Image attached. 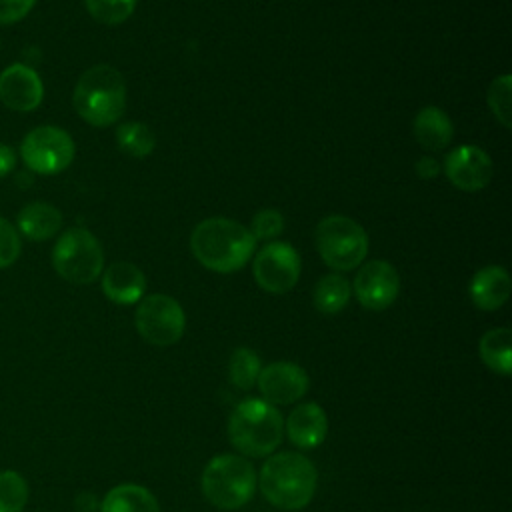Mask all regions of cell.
Listing matches in <instances>:
<instances>
[{"instance_id": "3", "label": "cell", "mask_w": 512, "mask_h": 512, "mask_svg": "<svg viewBox=\"0 0 512 512\" xmlns=\"http://www.w3.org/2000/svg\"><path fill=\"white\" fill-rule=\"evenodd\" d=\"M72 104L88 124L110 126L126 110V82L114 66L96 64L78 78Z\"/></svg>"}, {"instance_id": "5", "label": "cell", "mask_w": 512, "mask_h": 512, "mask_svg": "<svg viewBox=\"0 0 512 512\" xmlns=\"http://www.w3.org/2000/svg\"><path fill=\"white\" fill-rule=\"evenodd\" d=\"M204 498L220 510H238L256 492L254 466L236 454L214 456L202 472Z\"/></svg>"}, {"instance_id": "6", "label": "cell", "mask_w": 512, "mask_h": 512, "mask_svg": "<svg viewBox=\"0 0 512 512\" xmlns=\"http://www.w3.org/2000/svg\"><path fill=\"white\" fill-rule=\"evenodd\" d=\"M316 248L330 268L346 272L364 262L368 254V236L356 220L332 214L316 226Z\"/></svg>"}, {"instance_id": "14", "label": "cell", "mask_w": 512, "mask_h": 512, "mask_svg": "<svg viewBox=\"0 0 512 512\" xmlns=\"http://www.w3.org/2000/svg\"><path fill=\"white\" fill-rule=\"evenodd\" d=\"M44 84L26 64H12L0 72V102L16 112H30L40 106Z\"/></svg>"}, {"instance_id": "28", "label": "cell", "mask_w": 512, "mask_h": 512, "mask_svg": "<svg viewBox=\"0 0 512 512\" xmlns=\"http://www.w3.org/2000/svg\"><path fill=\"white\" fill-rule=\"evenodd\" d=\"M254 236V240H270L274 236H278L284 230V216L278 210L266 208L260 210L254 218L252 224L248 228Z\"/></svg>"}, {"instance_id": "1", "label": "cell", "mask_w": 512, "mask_h": 512, "mask_svg": "<svg viewBox=\"0 0 512 512\" xmlns=\"http://www.w3.org/2000/svg\"><path fill=\"white\" fill-rule=\"evenodd\" d=\"M254 248L256 240L246 226L220 216L202 220L190 236V250L196 260L220 274L236 272L248 264Z\"/></svg>"}, {"instance_id": "20", "label": "cell", "mask_w": 512, "mask_h": 512, "mask_svg": "<svg viewBox=\"0 0 512 512\" xmlns=\"http://www.w3.org/2000/svg\"><path fill=\"white\" fill-rule=\"evenodd\" d=\"M100 512H160L156 496L140 484H118L106 492Z\"/></svg>"}, {"instance_id": "23", "label": "cell", "mask_w": 512, "mask_h": 512, "mask_svg": "<svg viewBox=\"0 0 512 512\" xmlns=\"http://www.w3.org/2000/svg\"><path fill=\"white\" fill-rule=\"evenodd\" d=\"M116 142L128 156L146 158L156 148V134L142 122H124L116 130Z\"/></svg>"}, {"instance_id": "10", "label": "cell", "mask_w": 512, "mask_h": 512, "mask_svg": "<svg viewBox=\"0 0 512 512\" xmlns=\"http://www.w3.org/2000/svg\"><path fill=\"white\" fill-rule=\"evenodd\" d=\"M252 274L262 290L284 294L292 290L300 278V256L288 242L266 244L254 258Z\"/></svg>"}, {"instance_id": "32", "label": "cell", "mask_w": 512, "mask_h": 512, "mask_svg": "<svg viewBox=\"0 0 512 512\" xmlns=\"http://www.w3.org/2000/svg\"><path fill=\"white\" fill-rule=\"evenodd\" d=\"M16 166V154L8 144L0 142V178L8 176Z\"/></svg>"}, {"instance_id": "26", "label": "cell", "mask_w": 512, "mask_h": 512, "mask_svg": "<svg viewBox=\"0 0 512 512\" xmlns=\"http://www.w3.org/2000/svg\"><path fill=\"white\" fill-rule=\"evenodd\" d=\"M90 16L102 24L116 26L128 20L136 8V0H84Z\"/></svg>"}, {"instance_id": "33", "label": "cell", "mask_w": 512, "mask_h": 512, "mask_svg": "<svg viewBox=\"0 0 512 512\" xmlns=\"http://www.w3.org/2000/svg\"><path fill=\"white\" fill-rule=\"evenodd\" d=\"M94 506H96V502H94L92 494H86V492L78 494V498H76V508H78L80 512H92Z\"/></svg>"}, {"instance_id": "31", "label": "cell", "mask_w": 512, "mask_h": 512, "mask_svg": "<svg viewBox=\"0 0 512 512\" xmlns=\"http://www.w3.org/2000/svg\"><path fill=\"white\" fill-rule=\"evenodd\" d=\"M416 174L424 180H430V178H436L440 174V164L432 158V156H422L418 162H416Z\"/></svg>"}, {"instance_id": "13", "label": "cell", "mask_w": 512, "mask_h": 512, "mask_svg": "<svg viewBox=\"0 0 512 512\" xmlns=\"http://www.w3.org/2000/svg\"><path fill=\"white\" fill-rule=\"evenodd\" d=\"M256 384L266 402L292 404L308 392L310 378L306 370L294 362H272L260 370Z\"/></svg>"}, {"instance_id": "19", "label": "cell", "mask_w": 512, "mask_h": 512, "mask_svg": "<svg viewBox=\"0 0 512 512\" xmlns=\"http://www.w3.org/2000/svg\"><path fill=\"white\" fill-rule=\"evenodd\" d=\"M452 134V122L448 114L438 106H426L414 118V136L426 150H444L450 144Z\"/></svg>"}, {"instance_id": "22", "label": "cell", "mask_w": 512, "mask_h": 512, "mask_svg": "<svg viewBox=\"0 0 512 512\" xmlns=\"http://www.w3.org/2000/svg\"><path fill=\"white\" fill-rule=\"evenodd\" d=\"M352 294L350 282L342 274H326L314 286V306L322 314H338Z\"/></svg>"}, {"instance_id": "9", "label": "cell", "mask_w": 512, "mask_h": 512, "mask_svg": "<svg viewBox=\"0 0 512 512\" xmlns=\"http://www.w3.org/2000/svg\"><path fill=\"white\" fill-rule=\"evenodd\" d=\"M20 154L32 172L52 176L74 160V140L58 126H38L24 136Z\"/></svg>"}, {"instance_id": "25", "label": "cell", "mask_w": 512, "mask_h": 512, "mask_svg": "<svg viewBox=\"0 0 512 512\" xmlns=\"http://www.w3.org/2000/svg\"><path fill=\"white\" fill-rule=\"evenodd\" d=\"M28 502V484L16 470L0 472V512H22Z\"/></svg>"}, {"instance_id": "16", "label": "cell", "mask_w": 512, "mask_h": 512, "mask_svg": "<svg viewBox=\"0 0 512 512\" xmlns=\"http://www.w3.org/2000/svg\"><path fill=\"white\" fill-rule=\"evenodd\" d=\"M146 290L144 272L132 262H114L104 270L102 292L108 300L116 304H134L140 302Z\"/></svg>"}, {"instance_id": "27", "label": "cell", "mask_w": 512, "mask_h": 512, "mask_svg": "<svg viewBox=\"0 0 512 512\" xmlns=\"http://www.w3.org/2000/svg\"><path fill=\"white\" fill-rule=\"evenodd\" d=\"M510 88H512L510 74H502L492 80V84L488 86V92H486L488 106H490L492 114L496 116V120L504 128L512 126V122H510Z\"/></svg>"}, {"instance_id": "17", "label": "cell", "mask_w": 512, "mask_h": 512, "mask_svg": "<svg viewBox=\"0 0 512 512\" xmlns=\"http://www.w3.org/2000/svg\"><path fill=\"white\" fill-rule=\"evenodd\" d=\"M510 276L500 266H486L472 276L470 298L480 310H496L510 296Z\"/></svg>"}, {"instance_id": "11", "label": "cell", "mask_w": 512, "mask_h": 512, "mask_svg": "<svg viewBox=\"0 0 512 512\" xmlns=\"http://www.w3.org/2000/svg\"><path fill=\"white\" fill-rule=\"evenodd\" d=\"M400 292V276L386 260L366 262L354 278V294L368 310L388 308Z\"/></svg>"}, {"instance_id": "15", "label": "cell", "mask_w": 512, "mask_h": 512, "mask_svg": "<svg viewBox=\"0 0 512 512\" xmlns=\"http://www.w3.org/2000/svg\"><path fill=\"white\" fill-rule=\"evenodd\" d=\"M286 432L294 446L312 450L320 446L328 434V418L322 406L306 402L294 408L286 420Z\"/></svg>"}, {"instance_id": "30", "label": "cell", "mask_w": 512, "mask_h": 512, "mask_svg": "<svg viewBox=\"0 0 512 512\" xmlns=\"http://www.w3.org/2000/svg\"><path fill=\"white\" fill-rule=\"evenodd\" d=\"M34 4L36 0H0V24L8 26L22 20Z\"/></svg>"}, {"instance_id": "8", "label": "cell", "mask_w": 512, "mask_h": 512, "mask_svg": "<svg viewBox=\"0 0 512 512\" xmlns=\"http://www.w3.org/2000/svg\"><path fill=\"white\" fill-rule=\"evenodd\" d=\"M134 322L138 334L146 342L154 346H170L182 338L186 316L172 296L150 294L140 298Z\"/></svg>"}, {"instance_id": "2", "label": "cell", "mask_w": 512, "mask_h": 512, "mask_svg": "<svg viewBox=\"0 0 512 512\" xmlns=\"http://www.w3.org/2000/svg\"><path fill=\"white\" fill-rule=\"evenodd\" d=\"M318 472L300 452L272 454L258 476L262 496L280 510H302L316 492Z\"/></svg>"}, {"instance_id": "4", "label": "cell", "mask_w": 512, "mask_h": 512, "mask_svg": "<svg viewBox=\"0 0 512 512\" xmlns=\"http://www.w3.org/2000/svg\"><path fill=\"white\" fill-rule=\"evenodd\" d=\"M228 436L240 454L250 458L268 456L282 442V414L262 398H246L230 414Z\"/></svg>"}, {"instance_id": "18", "label": "cell", "mask_w": 512, "mask_h": 512, "mask_svg": "<svg viewBox=\"0 0 512 512\" xmlns=\"http://www.w3.org/2000/svg\"><path fill=\"white\" fill-rule=\"evenodd\" d=\"M18 232L28 240H48L62 228V212L48 202L26 204L18 212Z\"/></svg>"}, {"instance_id": "12", "label": "cell", "mask_w": 512, "mask_h": 512, "mask_svg": "<svg viewBox=\"0 0 512 512\" xmlns=\"http://www.w3.org/2000/svg\"><path fill=\"white\" fill-rule=\"evenodd\" d=\"M444 172L452 186L464 192L482 190L494 174L490 156L472 144L454 148L444 160Z\"/></svg>"}, {"instance_id": "7", "label": "cell", "mask_w": 512, "mask_h": 512, "mask_svg": "<svg viewBox=\"0 0 512 512\" xmlns=\"http://www.w3.org/2000/svg\"><path fill=\"white\" fill-rule=\"evenodd\" d=\"M52 266L72 284H90L104 268V252L86 228H68L54 244Z\"/></svg>"}, {"instance_id": "29", "label": "cell", "mask_w": 512, "mask_h": 512, "mask_svg": "<svg viewBox=\"0 0 512 512\" xmlns=\"http://www.w3.org/2000/svg\"><path fill=\"white\" fill-rule=\"evenodd\" d=\"M20 234L4 218H0V268L12 266L20 256Z\"/></svg>"}, {"instance_id": "24", "label": "cell", "mask_w": 512, "mask_h": 512, "mask_svg": "<svg viewBox=\"0 0 512 512\" xmlns=\"http://www.w3.org/2000/svg\"><path fill=\"white\" fill-rule=\"evenodd\" d=\"M262 366H260V358L256 356L254 350L250 348H236L230 356V364H228V374L234 386H238L240 390H250L260 374Z\"/></svg>"}, {"instance_id": "21", "label": "cell", "mask_w": 512, "mask_h": 512, "mask_svg": "<svg viewBox=\"0 0 512 512\" xmlns=\"http://www.w3.org/2000/svg\"><path fill=\"white\" fill-rule=\"evenodd\" d=\"M478 350H480V358L490 370L502 376L512 374V332L508 328L488 330L480 338Z\"/></svg>"}]
</instances>
